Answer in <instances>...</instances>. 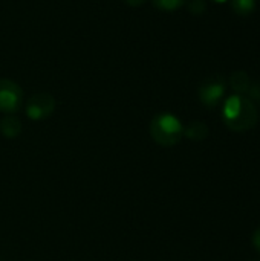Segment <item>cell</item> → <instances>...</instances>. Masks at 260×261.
Listing matches in <instances>:
<instances>
[{"instance_id": "cell-3", "label": "cell", "mask_w": 260, "mask_h": 261, "mask_svg": "<svg viewBox=\"0 0 260 261\" xmlns=\"http://www.w3.org/2000/svg\"><path fill=\"white\" fill-rule=\"evenodd\" d=\"M23 106V90L21 87L8 78H0V112L6 115H14Z\"/></svg>"}, {"instance_id": "cell-16", "label": "cell", "mask_w": 260, "mask_h": 261, "mask_svg": "<svg viewBox=\"0 0 260 261\" xmlns=\"http://www.w3.org/2000/svg\"><path fill=\"white\" fill-rule=\"evenodd\" d=\"M250 261H260V258H259V260H250Z\"/></svg>"}, {"instance_id": "cell-11", "label": "cell", "mask_w": 260, "mask_h": 261, "mask_svg": "<svg viewBox=\"0 0 260 261\" xmlns=\"http://www.w3.org/2000/svg\"><path fill=\"white\" fill-rule=\"evenodd\" d=\"M188 3V11L195 15H201L207 11V2L205 0H190Z\"/></svg>"}, {"instance_id": "cell-7", "label": "cell", "mask_w": 260, "mask_h": 261, "mask_svg": "<svg viewBox=\"0 0 260 261\" xmlns=\"http://www.w3.org/2000/svg\"><path fill=\"white\" fill-rule=\"evenodd\" d=\"M208 127L202 121H193L184 128V136L188 138L190 141H204L208 138Z\"/></svg>"}, {"instance_id": "cell-12", "label": "cell", "mask_w": 260, "mask_h": 261, "mask_svg": "<svg viewBox=\"0 0 260 261\" xmlns=\"http://www.w3.org/2000/svg\"><path fill=\"white\" fill-rule=\"evenodd\" d=\"M248 95H250V99L251 101H256V102H260V83H251V86H250V89H248V92H247Z\"/></svg>"}, {"instance_id": "cell-4", "label": "cell", "mask_w": 260, "mask_h": 261, "mask_svg": "<svg viewBox=\"0 0 260 261\" xmlns=\"http://www.w3.org/2000/svg\"><path fill=\"white\" fill-rule=\"evenodd\" d=\"M55 110V98L51 93H35L26 101V116L31 121H43L49 118Z\"/></svg>"}, {"instance_id": "cell-13", "label": "cell", "mask_w": 260, "mask_h": 261, "mask_svg": "<svg viewBox=\"0 0 260 261\" xmlns=\"http://www.w3.org/2000/svg\"><path fill=\"white\" fill-rule=\"evenodd\" d=\"M251 242L254 245V248L257 249V252L260 254V226L253 232V237H251Z\"/></svg>"}, {"instance_id": "cell-15", "label": "cell", "mask_w": 260, "mask_h": 261, "mask_svg": "<svg viewBox=\"0 0 260 261\" xmlns=\"http://www.w3.org/2000/svg\"><path fill=\"white\" fill-rule=\"evenodd\" d=\"M211 2H216V3H225V2H228V0H211Z\"/></svg>"}, {"instance_id": "cell-6", "label": "cell", "mask_w": 260, "mask_h": 261, "mask_svg": "<svg viewBox=\"0 0 260 261\" xmlns=\"http://www.w3.org/2000/svg\"><path fill=\"white\" fill-rule=\"evenodd\" d=\"M0 133L8 139L17 138L21 133V121L15 115H6L0 121Z\"/></svg>"}, {"instance_id": "cell-14", "label": "cell", "mask_w": 260, "mask_h": 261, "mask_svg": "<svg viewBox=\"0 0 260 261\" xmlns=\"http://www.w3.org/2000/svg\"><path fill=\"white\" fill-rule=\"evenodd\" d=\"M129 6H141L143 3H146V0H124Z\"/></svg>"}, {"instance_id": "cell-9", "label": "cell", "mask_w": 260, "mask_h": 261, "mask_svg": "<svg viewBox=\"0 0 260 261\" xmlns=\"http://www.w3.org/2000/svg\"><path fill=\"white\" fill-rule=\"evenodd\" d=\"M187 2L188 0H152L153 6L164 12H175L184 5H187Z\"/></svg>"}, {"instance_id": "cell-8", "label": "cell", "mask_w": 260, "mask_h": 261, "mask_svg": "<svg viewBox=\"0 0 260 261\" xmlns=\"http://www.w3.org/2000/svg\"><path fill=\"white\" fill-rule=\"evenodd\" d=\"M230 86L236 92V95H244V93L248 92V89L251 86V80H250V76H248L247 72L236 70L231 75V78H230Z\"/></svg>"}, {"instance_id": "cell-2", "label": "cell", "mask_w": 260, "mask_h": 261, "mask_svg": "<svg viewBox=\"0 0 260 261\" xmlns=\"http://www.w3.org/2000/svg\"><path fill=\"white\" fill-rule=\"evenodd\" d=\"M152 139L161 147H173L184 136V125L173 113H158L149 127Z\"/></svg>"}, {"instance_id": "cell-10", "label": "cell", "mask_w": 260, "mask_h": 261, "mask_svg": "<svg viewBox=\"0 0 260 261\" xmlns=\"http://www.w3.org/2000/svg\"><path fill=\"white\" fill-rule=\"evenodd\" d=\"M231 8L238 15H250L256 9V0H231Z\"/></svg>"}, {"instance_id": "cell-1", "label": "cell", "mask_w": 260, "mask_h": 261, "mask_svg": "<svg viewBox=\"0 0 260 261\" xmlns=\"http://www.w3.org/2000/svg\"><path fill=\"white\" fill-rule=\"evenodd\" d=\"M222 119L230 130L242 133L256 127L259 121V112L250 98L234 93L224 101Z\"/></svg>"}, {"instance_id": "cell-5", "label": "cell", "mask_w": 260, "mask_h": 261, "mask_svg": "<svg viewBox=\"0 0 260 261\" xmlns=\"http://www.w3.org/2000/svg\"><path fill=\"white\" fill-rule=\"evenodd\" d=\"M225 90H227L225 81L221 76H211L201 83L198 96H199V101L207 109H215L224 99Z\"/></svg>"}]
</instances>
